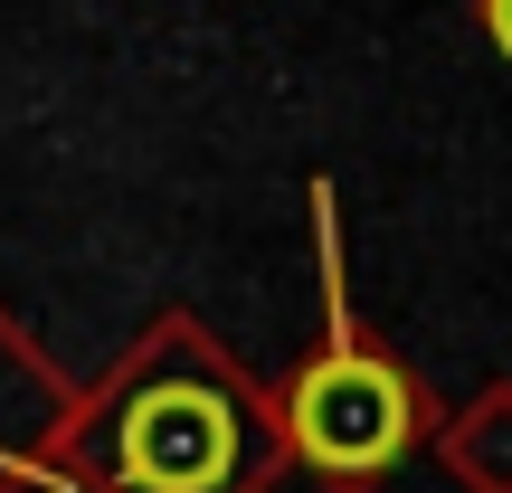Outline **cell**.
Listing matches in <instances>:
<instances>
[{"label": "cell", "mask_w": 512, "mask_h": 493, "mask_svg": "<svg viewBox=\"0 0 512 493\" xmlns=\"http://www.w3.org/2000/svg\"><path fill=\"white\" fill-rule=\"evenodd\" d=\"M418 389L399 361H380L370 342H351L342 304H332V342L294 370L285 389V446L313 465L323 484H370L418 446Z\"/></svg>", "instance_id": "7a4b0ae2"}, {"label": "cell", "mask_w": 512, "mask_h": 493, "mask_svg": "<svg viewBox=\"0 0 512 493\" xmlns=\"http://www.w3.org/2000/svg\"><path fill=\"white\" fill-rule=\"evenodd\" d=\"M256 465V418L209 361H162L114 399L105 475L124 493H238Z\"/></svg>", "instance_id": "6da1fadb"}, {"label": "cell", "mask_w": 512, "mask_h": 493, "mask_svg": "<svg viewBox=\"0 0 512 493\" xmlns=\"http://www.w3.org/2000/svg\"><path fill=\"white\" fill-rule=\"evenodd\" d=\"M475 19H484V38L512 57V0H475Z\"/></svg>", "instance_id": "3957f363"}]
</instances>
